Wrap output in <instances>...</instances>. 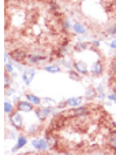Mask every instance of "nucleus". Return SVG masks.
Listing matches in <instances>:
<instances>
[{"label":"nucleus","mask_w":116,"mask_h":155,"mask_svg":"<svg viewBox=\"0 0 116 155\" xmlns=\"http://www.w3.org/2000/svg\"><path fill=\"white\" fill-rule=\"evenodd\" d=\"M32 146L37 151H46V150H49V146L46 143V139H33Z\"/></svg>","instance_id":"obj_11"},{"label":"nucleus","mask_w":116,"mask_h":155,"mask_svg":"<svg viewBox=\"0 0 116 155\" xmlns=\"http://www.w3.org/2000/svg\"><path fill=\"white\" fill-rule=\"evenodd\" d=\"M109 48H111V50H116V38H115V40H112V41H111V44H109Z\"/></svg>","instance_id":"obj_36"},{"label":"nucleus","mask_w":116,"mask_h":155,"mask_svg":"<svg viewBox=\"0 0 116 155\" xmlns=\"http://www.w3.org/2000/svg\"><path fill=\"white\" fill-rule=\"evenodd\" d=\"M73 32L75 33L77 36L78 35H87V28L85 26V24H82V22H74Z\"/></svg>","instance_id":"obj_14"},{"label":"nucleus","mask_w":116,"mask_h":155,"mask_svg":"<svg viewBox=\"0 0 116 155\" xmlns=\"http://www.w3.org/2000/svg\"><path fill=\"white\" fill-rule=\"evenodd\" d=\"M112 8H113V12L116 15V0H112Z\"/></svg>","instance_id":"obj_37"},{"label":"nucleus","mask_w":116,"mask_h":155,"mask_svg":"<svg viewBox=\"0 0 116 155\" xmlns=\"http://www.w3.org/2000/svg\"><path fill=\"white\" fill-rule=\"evenodd\" d=\"M105 33H107L108 36H111V37H115L116 36V22H112V24L108 25Z\"/></svg>","instance_id":"obj_25"},{"label":"nucleus","mask_w":116,"mask_h":155,"mask_svg":"<svg viewBox=\"0 0 116 155\" xmlns=\"http://www.w3.org/2000/svg\"><path fill=\"white\" fill-rule=\"evenodd\" d=\"M56 63H58L59 66H63V68L67 69V70H71V69H74V62L71 61V59L60 58V59H56Z\"/></svg>","instance_id":"obj_15"},{"label":"nucleus","mask_w":116,"mask_h":155,"mask_svg":"<svg viewBox=\"0 0 116 155\" xmlns=\"http://www.w3.org/2000/svg\"><path fill=\"white\" fill-rule=\"evenodd\" d=\"M4 71H7V73L12 74L15 71L14 69V64H12V62H7V63H4Z\"/></svg>","instance_id":"obj_30"},{"label":"nucleus","mask_w":116,"mask_h":155,"mask_svg":"<svg viewBox=\"0 0 116 155\" xmlns=\"http://www.w3.org/2000/svg\"><path fill=\"white\" fill-rule=\"evenodd\" d=\"M68 77H70V80H73V81H81L82 80V76L75 70V69L68 70Z\"/></svg>","instance_id":"obj_24"},{"label":"nucleus","mask_w":116,"mask_h":155,"mask_svg":"<svg viewBox=\"0 0 116 155\" xmlns=\"http://www.w3.org/2000/svg\"><path fill=\"white\" fill-rule=\"evenodd\" d=\"M27 51L25 50V48H12L11 51H10V56H11V59L14 62H17V63H25L27 59Z\"/></svg>","instance_id":"obj_3"},{"label":"nucleus","mask_w":116,"mask_h":155,"mask_svg":"<svg viewBox=\"0 0 116 155\" xmlns=\"http://www.w3.org/2000/svg\"><path fill=\"white\" fill-rule=\"evenodd\" d=\"M48 7H49V11L52 12V14H56V15H58L59 12H60V6H59V3L56 2V0H49V3H48Z\"/></svg>","instance_id":"obj_21"},{"label":"nucleus","mask_w":116,"mask_h":155,"mask_svg":"<svg viewBox=\"0 0 116 155\" xmlns=\"http://www.w3.org/2000/svg\"><path fill=\"white\" fill-rule=\"evenodd\" d=\"M40 132H41V125H37V124H33V125H30L27 128V135H30V136H36Z\"/></svg>","instance_id":"obj_23"},{"label":"nucleus","mask_w":116,"mask_h":155,"mask_svg":"<svg viewBox=\"0 0 116 155\" xmlns=\"http://www.w3.org/2000/svg\"><path fill=\"white\" fill-rule=\"evenodd\" d=\"M83 100H85V96H75V97L67 99V103H68L70 107H77V106H81Z\"/></svg>","instance_id":"obj_19"},{"label":"nucleus","mask_w":116,"mask_h":155,"mask_svg":"<svg viewBox=\"0 0 116 155\" xmlns=\"http://www.w3.org/2000/svg\"><path fill=\"white\" fill-rule=\"evenodd\" d=\"M3 108H4V113L6 114H11L14 111V104L8 100H4V104H3Z\"/></svg>","instance_id":"obj_26"},{"label":"nucleus","mask_w":116,"mask_h":155,"mask_svg":"<svg viewBox=\"0 0 116 155\" xmlns=\"http://www.w3.org/2000/svg\"><path fill=\"white\" fill-rule=\"evenodd\" d=\"M109 74L111 76H116V56L111 59L109 62Z\"/></svg>","instance_id":"obj_27"},{"label":"nucleus","mask_w":116,"mask_h":155,"mask_svg":"<svg viewBox=\"0 0 116 155\" xmlns=\"http://www.w3.org/2000/svg\"><path fill=\"white\" fill-rule=\"evenodd\" d=\"M20 102V97L19 96H14V103L17 104V103H19Z\"/></svg>","instance_id":"obj_38"},{"label":"nucleus","mask_w":116,"mask_h":155,"mask_svg":"<svg viewBox=\"0 0 116 155\" xmlns=\"http://www.w3.org/2000/svg\"><path fill=\"white\" fill-rule=\"evenodd\" d=\"M90 48V43H86V41H77L73 45V51L74 52H82V51Z\"/></svg>","instance_id":"obj_16"},{"label":"nucleus","mask_w":116,"mask_h":155,"mask_svg":"<svg viewBox=\"0 0 116 155\" xmlns=\"http://www.w3.org/2000/svg\"><path fill=\"white\" fill-rule=\"evenodd\" d=\"M107 99H109L111 102L116 103V94H113V92H112V94H109V95H108V97H107Z\"/></svg>","instance_id":"obj_34"},{"label":"nucleus","mask_w":116,"mask_h":155,"mask_svg":"<svg viewBox=\"0 0 116 155\" xmlns=\"http://www.w3.org/2000/svg\"><path fill=\"white\" fill-rule=\"evenodd\" d=\"M46 61L49 62L51 58L41 52H29L27 54V59H26L27 64H30V66H41Z\"/></svg>","instance_id":"obj_1"},{"label":"nucleus","mask_w":116,"mask_h":155,"mask_svg":"<svg viewBox=\"0 0 116 155\" xmlns=\"http://www.w3.org/2000/svg\"><path fill=\"white\" fill-rule=\"evenodd\" d=\"M101 47V43L99 40H92L90 41V50L92 51H99Z\"/></svg>","instance_id":"obj_29"},{"label":"nucleus","mask_w":116,"mask_h":155,"mask_svg":"<svg viewBox=\"0 0 116 155\" xmlns=\"http://www.w3.org/2000/svg\"><path fill=\"white\" fill-rule=\"evenodd\" d=\"M97 99V89L93 87H89L86 89V92H85V100H87V102H92V100Z\"/></svg>","instance_id":"obj_18"},{"label":"nucleus","mask_w":116,"mask_h":155,"mask_svg":"<svg viewBox=\"0 0 116 155\" xmlns=\"http://www.w3.org/2000/svg\"><path fill=\"white\" fill-rule=\"evenodd\" d=\"M68 106V103H67V99L66 100H61V102H59L58 103V107H59V110H64V108Z\"/></svg>","instance_id":"obj_31"},{"label":"nucleus","mask_w":116,"mask_h":155,"mask_svg":"<svg viewBox=\"0 0 116 155\" xmlns=\"http://www.w3.org/2000/svg\"><path fill=\"white\" fill-rule=\"evenodd\" d=\"M107 95H105V91H101V92H97V99L99 100H104V99H107Z\"/></svg>","instance_id":"obj_33"},{"label":"nucleus","mask_w":116,"mask_h":155,"mask_svg":"<svg viewBox=\"0 0 116 155\" xmlns=\"http://www.w3.org/2000/svg\"><path fill=\"white\" fill-rule=\"evenodd\" d=\"M92 113V110H90L89 106H77V107H74L73 110H70V111H67V115H68L70 118H83V117H87V115Z\"/></svg>","instance_id":"obj_2"},{"label":"nucleus","mask_w":116,"mask_h":155,"mask_svg":"<svg viewBox=\"0 0 116 155\" xmlns=\"http://www.w3.org/2000/svg\"><path fill=\"white\" fill-rule=\"evenodd\" d=\"M74 69L78 71L81 76H87L90 74V69L83 61H74Z\"/></svg>","instance_id":"obj_10"},{"label":"nucleus","mask_w":116,"mask_h":155,"mask_svg":"<svg viewBox=\"0 0 116 155\" xmlns=\"http://www.w3.org/2000/svg\"><path fill=\"white\" fill-rule=\"evenodd\" d=\"M8 121L11 124V126L17 130H20L23 128V118L20 115V111H12L11 114H8Z\"/></svg>","instance_id":"obj_5"},{"label":"nucleus","mask_w":116,"mask_h":155,"mask_svg":"<svg viewBox=\"0 0 116 155\" xmlns=\"http://www.w3.org/2000/svg\"><path fill=\"white\" fill-rule=\"evenodd\" d=\"M42 103L44 104H55V100L52 97H42Z\"/></svg>","instance_id":"obj_32"},{"label":"nucleus","mask_w":116,"mask_h":155,"mask_svg":"<svg viewBox=\"0 0 116 155\" xmlns=\"http://www.w3.org/2000/svg\"><path fill=\"white\" fill-rule=\"evenodd\" d=\"M42 70L48 71V73L56 74V73H60V71H61V68L59 66L58 63H49V64H44V66H42Z\"/></svg>","instance_id":"obj_17"},{"label":"nucleus","mask_w":116,"mask_h":155,"mask_svg":"<svg viewBox=\"0 0 116 155\" xmlns=\"http://www.w3.org/2000/svg\"><path fill=\"white\" fill-rule=\"evenodd\" d=\"M107 144L111 148V151L116 152V130H111L107 136Z\"/></svg>","instance_id":"obj_12"},{"label":"nucleus","mask_w":116,"mask_h":155,"mask_svg":"<svg viewBox=\"0 0 116 155\" xmlns=\"http://www.w3.org/2000/svg\"><path fill=\"white\" fill-rule=\"evenodd\" d=\"M34 77H36V69H33V68H26V70L22 73L23 84L26 85V87H29V85L33 82Z\"/></svg>","instance_id":"obj_8"},{"label":"nucleus","mask_w":116,"mask_h":155,"mask_svg":"<svg viewBox=\"0 0 116 155\" xmlns=\"http://www.w3.org/2000/svg\"><path fill=\"white\" fill-rule=\"evenodd\" d=\"M25 96H26V99L29 100L30 103H33L34 106H40L41 103H42V99H40V97H38L37 95H34V94H26Z\"/></svg>","instance_id":"obj_22"},{"label":"nucleus","mask_w":116,"mask_h":155,"mask_svg":"<svg viewBox=\"0 0 116 155\" xmlns=\"http://www.w3.org/2000/svg\"><path fill=\"white\" fill-rule=\"evenodd\" d=\"M17 89H18V85H17V84H15L14 87L6 88V89H4V95H6V96H12V95L17 92Z\"/></svg>","instance_id":"obj_28"},{"label":"nucleus","mask_w":116,"mask_h":155,"mask_svg":"<svg viewBox=\"0 0 116 155\" xmlns=\"http://www.w3.org/2000/svg\"><path fill=\"white\" fill-rule=\"evenodd\" d=\"M34 114L40 122H45L46 118L49 117L51 114H53V107L52 106H46V107H38V106H36Z\"/></svg>","instance_id":"obj_4"},{"label":"nucleus","mask_w":116,"mask_h":155,"mask_svg":"<svg viewBox=\"0 0 116 155\" xmlns=\"http://www.w3.org/2000/svg\"><path fill=\"white\" fill-rule=\"evenodd\" d=\"M15 108L20 113H30V111H34V104L26 99V100H20L19 103H17Z\"/></svg>","instance_id":"obj_9"},{"label":"nucleus","mask_w":116,"mask_h":155,"mask_svg":"<svg viewBox=\"0 0 116 155\" xmlns=\"http://www.w3.org/2000/svg\"><path fill=\"white\" fill-rule=\"evenodd\" d=\"M60 28H61V32L63 33H67L70 32V30L73 29V24L70 22V19H67V18H63V19H60Z\"/></svg>","instance_id":"obj_20"},{"label":"nucleus","mask_w":116,"mask_h":155,"mask_svg":"<svg viewBox=\"0 0 116 155\" xmlns=\"http://www.w3.org/2000/svg\"><path fill=\"white\" fill-rule=\"evenodd\" d=\"M17 69H18V70H19V71H22V73H23V71H25V70H26V69H25V64H23V63H19V64H18V66H17Z\"/></svg>","instance_id":"obj_35"},{"label":"nucleus","mask_w":116,"mask_h":155,"mask_svg":"<svg viewBox=\"0 0 116 155\" xmlns=\"http://www.w3.org/2000/svg\"><path fill=\"white\" fill-rule=\"evenodd\" d=\"M45 139H46L48 146H49V150H58L59 139L56 135H53V132L51 130V129H46L45 130Z\"/></svg>","instance_id":"obj_7"},{"label":"nucleus","mask_w":116,"mask_h":155,"mask_svg":"<svg viewBox=\"0 0 116 155\" xmlns=\"http://www.w3.org/2000/svg\"><path fill=\"white\" fill-rule=\"evenodd\" d=\"M104 70H105L104 62H102L101 59H97V61L93 62L92 66H90V76H93V77H100V76H102Z\"/></svg>","instance_id":"obj_6"},{"label":"nucleus","mask_w":116,"mask_h":155,"mask_svg":"<svg viewBox=\"0 0 116 155\" xmlns=\"http://www.w3.org/2000/svg\"><path fill=\"white\" fill-rule=\"evenodd\" d=\"M27 144V137L25 135H19L18 136V140H17V146H14L11 148V152H17L18 150L23 148V147Z\"/></svg>","instance_id":"obj_13"}]
</instances>
